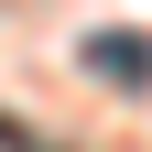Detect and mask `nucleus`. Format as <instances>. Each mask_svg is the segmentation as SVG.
<instances>
[{
  "mask_svg": "<svg viewBox=\"0 0 152 152\" xmlns=\"http://www.w3.org/2000/svg\"><path fill=\"white\" fill-rule=\"evenodd\" d=\"M87 65H98L109 87H152V44L141 33H87Z\"/></svg>",
  "mask_w": 152,
  "mask_h": 152,
  "instance_id": "1",
  "label": "nucleus"
},
{
  "mask_svg": "<svg viewBox=\"0 0 152 152\" xmlns=\"http://www.w3.org/2000/svg\"><path fill=\"white\" fill-rule=\"evenodd\" d=\"M0 152H54L44 130H22V120H0Z\"/></svg>",
  "mask_w": 152,
  "mask_h": 152,
  "instance_id": "2",
  "label": "nucleus"
}]
</instances>
